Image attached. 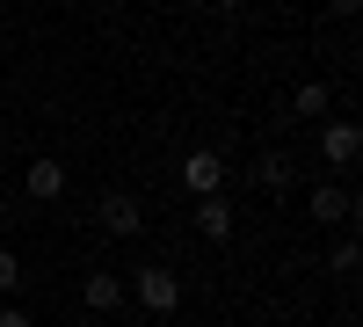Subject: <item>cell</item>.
<instances>
[{
    "mask_svg": "<svg viewBox=\"0 0 363 327\" xmlns=\"http://www.w3.org/2000/svg\"><path fill=\"white\" fill-rule=\"evenodd\" d=\"M327 8H335V15H356V8H363V0H327Z\"/></svg>",
    "mask_w": 363,
    "mask_h": 327,
    "instance_id": "cell-14",
    "label": "cell"
},
{
    "mask_svg": "<svg viewBox=\"0 0 363 327\" xmlns=\"http://www.w3.org/2000/svg\"><path fill=\"white\" fill-rule=\"evenodd\" d=\"M73 327H102V320H95V313H87V320H73Z\"/></svg>",
    "mask_w": 363,
    "mask_h": 327,
    "instance_id": "cell-15",
    "label": "cell"
},
{
    "mask_svg": "<svg viewBox=\"0 0 363 327\" xmlns=\"http://www.w3.org/2000/svg\"><path fill=\"white\" fill-rule=\"evenodd\" d=\"M15 284H22V255H15V248H0V299H8Z\"/></svg>",
    "mask_w": 363,
    "mask_h": 327,
    "instance_id": "cell-12",
    "label": "cell"
},
{
    "mask_svg": "<svg viewBox=\"0 0 363 327\" xmlns=\"http://www.w3.org/2000/svg\"><path fill=\"white\" fill-rule=\"evenodd\" d=\"M22 196H29V204H58V196H66V167H58V160H29Z\"/></svg>",
    "mask_w": 363,
    "mask_h": 327,
    "instance_id": "cell-5",
    "label": "cell"
},
{
    "mask_svg": "<svg viewBox=\"0 0 363 327\" xmlns=\"http://www.w3.org/2000/svg\"><path fill=\"white\" fill-rule=\"evenodd\" d=\"M182 182H189V196H225V160L203 145V153L182 160Z\"/></svg>",
    "mask_w": 363,
    "mask_h": 327,
    "instance_id": "cell-3",
    "label": "cell"
},
{
    "mask_svg": "<svg viewBox=\"0 0 363 327\" xmlns=\"http://www.w3.org/2000/svg\"><path fill=\"white\" fill-rule=\"evenodd\" d=\"M356 262H363V248H356V240H335V255H327V270H335V277H356Z\"/></svg>",
    "mask_w": 363,
    "mask_h": 327,
    "instance_id": "cell-11",
    "label": "cell"
},
{
    "mask_svg": "<svg viewBox=\"0 0 363 327\" xmlns=\"http://www.w3.org/2000/svg\"><path fill=\"white\" fill-rule=\"evenodd\" d=\"M196 233H203L211 248H225L233 240V204L225 196H196Z\"/></svg>",
    "mask_w": 363,
    "mask_h": 327,
    "instance_id": "cell-6",
    "label": "cell"
},
{
    "mask_svg": "<svg viewBox=\"0 0 363 327\" xmlns=\"http://www.w3.org/2000/svg\"><path fill=\"white\" fill-rule=\"evenodd\" d=\"M320 153H327V160H335V167H349V160L363 153V131L349 124V116H335V124H327V131H320Z\"/></svg>",
    "mask_w": 363,
    "mask_h": 327,
    "instance_id": "cell-8",
    "label": "cell"
},
{
    "mask_svg": "<svg viewBox=\"0 0 363 327\" xmlns=\"http://www.w3.org/2000/svg\"><path fill=\"white\" fill-rule=\"evenodd\" d=\"M102 233H116V240H138V233H145V204H138L131 189H109V196H102Z\"/></svg>",
    "mask_w": 363,
    "mask_h": 327,
    "instance_id": "cell-2",
    "label": "cell"
},
{
    "mask_svg": "<svg viewBox=\"0 0 363 327\" xmlns=\"http://www.w3.org/2000/svg\"><path fill=\"white\" fill-rule=\"evenodd\" d=\"M255 182H262V189H284V182H291V153H277V145H269V153L255 160Z\"/></svg>",
    "mask_w": 363,
    "mask_h": 327,
    "instance_id": "cell-9",
    "label": "cell"
},
{
    "mask_svg": "<svg viewBox=\"0 0 363 327\" xmlns=\"http://www.w3.org/2000/svg\"><path fill=\"white\" fill-rule=\"evenodd\" d=\"M80 306H87V313H116V306H124V277L87 270V284H80Z\"/></svg>",
    "mask_w": 363,
    "mask_h": 327,
    "instance_id": "cell-7",
    "label": "cell"
},
{
    "mask_svg": "<svg viewBox=\"0 0 363 327\" xmlns=\"http://www.w3.org/2000/svg\"><path fill=\"white\" fill-rule=\"evenodd\" d=\"M327 102H335V95H327V80H306V87L291 95V109H298V116H327Z\"/></svg>",
    "mask_w": 363,
    "mask_h": 327,
    "instance_id": "cell-10",
    "label": "cell"
},
{
    "mask_svg": "<svg viewBox=\"0 0 363 327\" xmlns=\"http://www.w3.org/2000/svg\"><path fill=\"white\" fill-rule=\"evenodd\" d=\"M0 327H37V320H29V306H0Z\"/></svg>",
    "mask_w": 363,
    "mask_h": 327,
    "instance_id": "cell-13",
    "label": "cell"
},
{
    "mask_svg": "<svg viewBox=\"0 0 363 327\" xmlns=\"http://www.w3.org/2000/svg\"><path fill=\"white\" fill-rule=\"evenodd\" d=\"M218 8H247V0H218Z\"/></svg>",
    "mask_w": 363,
    "mask_h": 327,
    "instance_id": "cell-16",
    "label": "cell"
},
{
    "mask_svg": "<svg viewBox=\"0 0 363 327\" xmlns=\"http://www.w3.org/2000/svg\"><path fill=\"white\" fill-rule=\"evenodd\" d=\"M131 299H138L145 313H174V306H182V277H174V270H160V262H138Z\"/></svg>",
    "mask_w": 363,
    "mask_h": 327,
    "instance_id": "cell-1",
    "label": "cell"
},
{
    "mask_svg": "<svg viewBox=\"0 0 363 327\" xmlns=\"http://www.w3.org/2000/svg\"><path fill=\"white\" fill-rule=\"evenodd\" d=\"M306 211H313V226H349V218H356V196H349L342 182H320V189L306 196Z\"/></svg>",
    "mask_w": 363,
    "mask_h": 327,
    "instance_id": "cell-4",
    "label": "cell"
}]
</instances>
